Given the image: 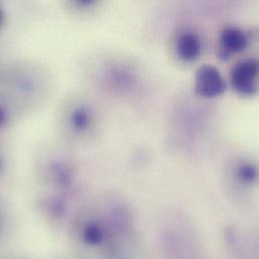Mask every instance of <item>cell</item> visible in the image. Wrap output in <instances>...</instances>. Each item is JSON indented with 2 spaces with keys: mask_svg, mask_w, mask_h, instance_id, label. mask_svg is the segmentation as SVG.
Returning a JSON list of instances; mask_svg holds the SVG:
<instances>
[{
  "mask_svg": "<svg viewBox=\"0 0 259 259\" xmlns=\"http://www.w3.org/2000/svg\"><path fill=\"white\" fill-rule=\"evenodd\" d=\"M225 82L219 71L212 66L201 67L196 76V91L205 97H215L225 91Z\"/></svg>",
  "mask_w": 259,
  "mask_h": 259,
  "instance_id": "cell-1",
  "label": "cell"
},
{
  "mask_svg": "<svg viewBox=\"0 0 259 259\" xmlns=\"http://www.w3.org/2000/svg\"><path fill=\"white\" fill-rule=\"evenodd\" d=\"M5 120H6V114H5L4 110L0 108V127L3 125Z\"/></svg>",
  "mask_w": 259,
  "mask_h": 259,
  "instance_id": "cell-7",
  "label": "cell"
},
{
  "mask_svg": "<svg viewBox=\"0 0 259 259\" xmlns=\"http://www.w3.org/2000/svg\"><path fill=\"white\" fill-rule=\"evenodd\" d=\"M201 52V42L198 36L194 33L183 34L178 41L179 56L187 62L194 61L198 58Z\"/></svg>",
  "mask_w": 259,
  "mask_h": 259,
  "instance_id": "cell-4",
  "label": "cell"
},
{
  "mask_svg": "<svg viewBox=\"0 0 259 259\" xmlns=\"http://www.w3.org/2000/svg\"><path fill=\"white\" fill-rule=\"evenodd\" d=\"M258 65L255 60H247L236 65L231 73L234 88L242 94H252L256 91V76Z\"/></svg>",
  "mask_w": 259,
  "mask_h": 259,
  "instance_id": "cell-2",
  "label": "cell"
},
{
  "mask_svg": "<svg viewBox=\"0 0 259 259\" xmlns=\"http://www.w3.org/2000/svg\"><path fill=\"white\" fill-rule=\"evenodd\" d=\"M0 21H1V11H0Z\"/></svg>",
  "mask_w": 259,
  "mask_h": 259,
  "instance_id": "cell-8",
  "label": "cell"
},
{
  "mask_svg": "<svg viewBox=\"0 0 259 259\" xmlns=\"http://www.w3.org/2000/svg\"><path fill=\"white\" fill-rule=\"evenodd\" d=\"M222 51L220 57L228 59L230 54L238 53L245 49L247 45V38L245 33L234 27L226 28L221 34Z\"/></svg>",
  "mask_w": 259,
  "mask_h": 259,
  "instance_id": "cell-3",
  "label": "cell"
},
{
  "mask_svg": "<svg viewBox=\"0 0 259 259\" xmlns=\"http://www.w3.org/2000/svg\"><path fill=\"white\" fill-rule=\"evenodd\" d=\"M90 121V114L84 108L76 109L72 115V123L77 130H86L89 126Z\"/></svg>",
  "mask_w": 259,
  "mask_h": 259,
  "instance_id": "cell-5",
  "label": "cell"
},
{
  "mask_svg": "<svg viewBox=\"0 0 259 259\" xmlns=\"http://www.w3.org/2000/svg\"><path fill=\"white\" fill-rule=\"evenodd\" d=\"M241 174H242L243 178H245L246 180H249L254 176V170H252L250 167H246V168L242 169Z\"/></svg>",
  "mask_w": 259,
  "mask_h": 259,
  "instance_id": "cell-6",
  "label": "cell"
}]
</instances>
